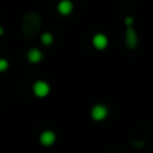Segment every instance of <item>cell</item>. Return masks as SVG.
Segmentation results:
<instances>
[{
  "label": "cell",
  "instance_id": "6da1fadb",
  "mask_svg": "<svg viewBox=\"0 0 153 153\" xmlns=\"http://www.w3.org/2000/svg\"><path fill=\"white\" fill-rule=\"evenodd\" d=\"M42 27V16L38 12H28L24 15L22 20V31L27 38L32 39L35 38L40 31Z\"/></svg>",
  "mask_w": 153,
  "mask_h": 153
},
{
  "label": "cell",
  "instance_id": "7a4b0ae2",
  "mask_svg": "<svg viewBox=\"0 0 153 153\" xmlns=\"http://www.w3.org/2000/svg\"><path fill=\"white\" fill-rule=\"evenodd\" d=\"M32 90H34V94L39 98H45L50 93V85L45 81H36L32 86Z\"/></svg>",
  "mask_w": 153,
  "mask_h": 153
},
{
  "label": "cell",
  "instance_id": "3957f363",
  "mask_svg": "<svg viewBox=\"0 0 153 153\" xmlns=\"http://www.w3.org/2000/svg\"><path fill=\"white\" fill-rule=\"evenodd\" d=\"M108 113H109L108 108L101 105V103L93 106V109H91V117L95 121H102V120H105L106 117H108Z\"/></svg>",
  "mask_w": 153,
  "mask_h": 153
},
{
  "label": "cell",
  "instance_id": "277c9868",
  "mask_svg": "<svg viewBox=\"0 0 153 153\" xmlns=\"http://www.w3.org/2000/svg\"><path fill=\"white\" fill-rule=\"evenodd\" d=\"M126 35H125V40H126V46L128 48H130V50H133V48H136V46H137L138 43V36L137 34H136V31L133 30L132 26H126Z\"/></svg>",
  "mask_w": 153,
  "mask_h": 153
},
{
  "label": "cell",
  "instance_id": "5b68a950",
  "mask_svg": "<svg viewBox=\"0 0 153 153\" xmlns=\"http://www.w3.org/2000/svg\"><path fill=\"white\" fill-rule=\"evenodd\" d=\"M56 140V136L53 130H45V132L40 133L39 141L43 146H51Z\"/></svg>",
  "mask_w": 153,
  "mask_h": 153
},
{
  "label": "cell",
  "instance_id": "8992f818",
  "mask_svg": "<svg viewBox=\"0 0 153 153\" xmlns=\"http://www.w3.org/2000/svg\"><path fill=\"white\" fill-rule=\"evenodd\" d=\"M108 36L105 34H95L93 38V46H94L97 50H105L108 47Z\"/></svg>",
  "mask_w": 153,
  "mask_h": 153
},
{
  "label": "cell",
  "instance_id": "52a82bcc",
  "mask_svg": "<svg viewBox=\"0 0 153 153\" xmlns=\"http://www.w3.org/2000/svg\"><path fill=\"white\" fill-rule=\"evenodd\" d=\"M73 11V3L71 0H61L58 3V12L61 15H69Z\"/></svg>",
  "mask_w": 153,
  "mask_h": 153
},
{
  "label": "cell",
  "instance_id": "ba28073f",
  "mask_svg": "<svg viewBox=\"0 0 153 153\" xmlns=\"http://www.w3.org/2000/svg\"><path fill=\"white\" fill-rule=\"evenodd\" d=\"M27 58H28V61L31 62V63H38V62L42 61L43 55H42V53H40V50H38V48H31V50L28 51V54H27Z\"/></svg>",
  "mask_w": 153,
  "mask_h": 153
},
{
  "label": "cell",
  "instance_id": "9c48e42d",
  "mask_svg": "<svg viewBox=\"0 0 153 153\" xmlns=\"http://www.w3.org/2000/svg\"><path fill=\"white\" fill-rule=\"evenodd\" d=\"M40 40H42L43 45L48 46L54 42V36H53L51 32H45V34H42V36H40Z\"/></svg>",
  "mask_w": 153,
  "mask_h": 153
},
{
  "label": "cell",
  "instance_id": "30bf717a",
  "mask_svg": "<svg viewBox=\"0 0 153 153\" xmlns=\"http://www.w3.org/2000/svg\"><path fill=\"white\" fill-rule=\"evenodd\" d=\"M7 69H8V61H7V59L0 58V73L5 71Z\"/></svg>",
  "mask_w": 153,
  "mask_h": 153
},
{
  "label": "cell",
  "instance_id": "8fae6325",
  "mask_svg": "<svg viewBox=\"0 0 153 153\" xmlns=\"http://www.w3.org/2000/svg\"><path fill=\"white\" fill-rule=\"evenodd\" d=\"M125 24H126V26H132V24H133V18L128 16V18L125 19Z\"/></svg>",
  "mask_w": 153,
  "mask_h": 153
},
{
  "label": "cell",
  "instance_id": "7c38bea8",
  "mask_svg": "<svg viewBox=\"0 0 153 153\" xmlns=\"http://www.w3.org/2000/svg\"><path fill=\"white\" fill-rule=\"evenodd\" d=\"M3 34H4V30H3V27L1 26H0V36H1V35Z\"/></svg>",
  "mask_w": 153,
  "mask_h": 153
}]
</instances>
